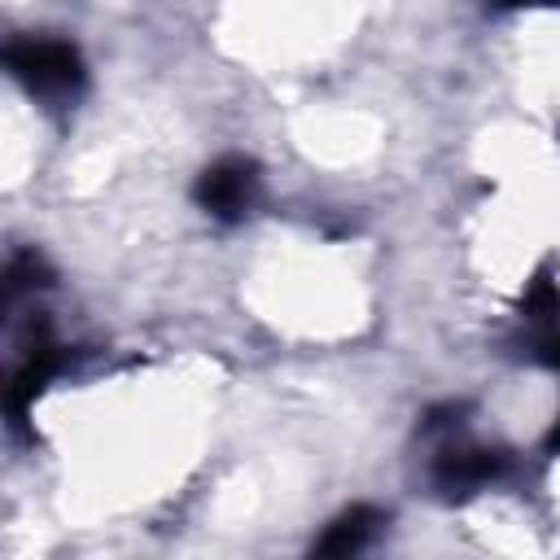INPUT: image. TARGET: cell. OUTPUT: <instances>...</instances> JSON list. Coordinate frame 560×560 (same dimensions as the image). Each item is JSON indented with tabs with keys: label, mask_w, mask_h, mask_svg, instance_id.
Segmentation results:
<instances>
[{
	"label": "cell",
	"mask_w": 560,
	"mask_h": 560,
	"mask_svg": "<svg viewBox=\"0 0 560 560\" xmlns=\"http://www.w3.org/2000/svg\"><path fill=\"white\" fill-rule=\"evenodd\" d=\"M4 61H9L13 79L44 101H66L83 88V57L66 39H44V35L13 39L4 48Z\"/></svg>",
	"instance_id": "1"
},
{
	"label": "cell",
	"mask_w": 560,
	"mask_h": 560,
	"mask_svg": "<svg viewBox=\"0 0 560 560\" xmlns=\"http://www.w3.org/2000/svg\"><path fill=\"white\" fill-rule=\"evenodd\" d=\"M258 188H262L258 166H254L249 158L228 153V158L210 162V166L197 175L192 197H197V206H201L206 214H214V219H223V223H236V219H245V214L254 210Z\"/></svg>",
	"instance_id": "2"
},
{
	"label": "cell",
	"mask_w": 560,
	"mask_h": 560,
	"mask_svg": "<svg viewBox=\"0 0 560 560\" xmlns=\"http://www.w3.org/2000/svg\"><path fill=\"white\" fill-rule=\"evenodd\" d=\"M508 472V455L494 446H472V442H451L433 459V481L446 494H472Z\"/></svg>",
	"instance_id": "3"
},
{
	"label": "cell",
	"mask_w": 560,
	"mask_h": 560,
	"mask_svg": "<svg viewBox=\"0 0 560 560\" xmlns=\"http://www.w3.org/2000/svg\"><path fill=\"white\" fill-rule=\"evenodd\" d=\"M385 525V516L376 512V508H350V512H341L328 529H324V538L315 542V551L319 556H354V551H363L372 538H376V529Z\"/></svg>",
	"instance_id": "4"
},
{
	"label": "cell",
	"mask_w": 560,
	"mask_h": 560,
	"mask_svg": "<svg viewBox=\"0 0 560 560\" xmlns=\"http://www.w3.org/2000/svg\"><path fill=\"white\" fill-rule=\"evenodd\" d=\"M525 311H529L534 319H551V315H560V289H556V280H551L547 271H538V280L529 284V302H525Z\"/></svg>",
	"instance_id": "5"
},
{
	"label": "cell",
	"mask_w": 560,
	"mask_h": 560,
	"mask_svg": "<svg viewBox=\"0 0 560 560\" xmlns=\"http://www.w3.org/2000/svg\"><path fill=\"white\" fill-rule=\"evenodd\" d=\"M538 354H542V359H547L551 368H560V332H556V337H547ZM551 446H560V420H556V433H551Z\"/></svg>",
	"instance_id": "6"
},
{
	"label": "cell",
	"mask_w": 560,
	"mask_h": 560,
	"mask_svg": "<svg viewBox=\"0 0 560 560\" xmlns=\"http://www.w3.org/2000/svg\"><path fill=\"white\" fill-rule=\"evenodd\" d=\"M503 9H534V4H560V0H494Z\"/></svg>",
	"instance_id": "7"
}]
</instances>
